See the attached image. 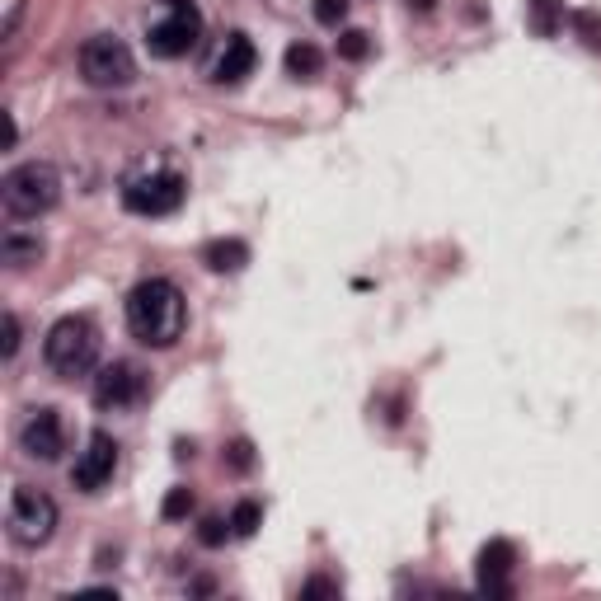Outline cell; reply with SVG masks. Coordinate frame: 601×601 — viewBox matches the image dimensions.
Here are the masks:
<instances>
[{
    "instance_id": "obj_1",
    "label": "cell",
    "mask_w": 601,
    "mask_h": 601,
    "mask_svg": "<svg viewBox=\"0 0 601 601\" xmlns=\"http://www.w3.org/2000/svg\"><path fill=\"white\" fill-rule=\"evenodd\" d=\"M184 292L174 287L170 278H151L132 287L127 296V329H132V339L146 343V348H174L179 334H184Z\"/></svg>"
},
{
    "instance_id": "obj_2",
    "label": "cell",
    "mask_w": 601,
    "mask_h": 601,
    "mask_svg": "<svg viewBox=\"0 0 601 601\" xmlns=\"http://www.w3.org/2000/svg\"><path fill=\"white\" fill-rule=\"evenodd\" d=\"M62 202V174L43 165V160H29V165H15V170L0 179V207L15 221H33V216L52 212Z\"/></svg>"
},
{
    "instance_id": "obj_3",
    "label": "cell",
    "mask_w": 601,
    "mask_h": 601,
    "mask_svg": "<svg viewBox=\"0 0 601 601\" xmlns=\"http://www.w3.org/2000/svg\"><path fill=\"white\" fill-rule=\"evenodd\" d=\"M43 357L57 376H85L99 357V329L85 315H62V320L47 329Z\"/></svg>"
},
{
    "instance_id": "obj_4",
    "label": "cell",
    "mask_w": 601,
    "mask_h": 601,
    "mask_svg": "<svg viewBox=\"0 0 601 601\" xmlns=\"http://www.w3.org/2000/svg\"><path fill=\"white\" fill-rule=\"evenodd\" d=\"M80 76L94 90H123V85L137 80V57L118 33H99V38L80 47Z\"/></svg>"
},
{
    "instance_id": "obj_5",
    "label": "cell",
    "mask_w": 601,
    "mask_h": 601,
    "mask_svg": "<svg viewBox=\"0 0 601 601\" xmlns=\"http://www.w3.org/2000/svg\"><path fill=\"white\" fill-rule=\"evenodd\" d=\"M57 503L43 494V489H29V484H19L15 494H10V512H5V531L15 545L24 550H38L47 540L57 536Z\"/></svg>"
},
{
    "instance_id": "obj_6",
    "label": "cell",
    "mask_w": 601,
    "mask_h": 601,
    "mask_svg": "<svg viewBox=\"0 0 601 601\" xmlns=\"http://www.w3.org/2000/svg\"><path fill=\"white\" fill-rule=\"evenodd\" d=\"M202 38V15L198 5H188V0H174L170 15L160 19V24H151V33H146V47H151L155 57H165V62H174V57H184V52H193Z\"/></svg>"
},
{
    "instance_id": "obj_7",
    "label": "cell",
    "mask_w": 601,
    "mask_h": 601,
    "mask_svg": "<svg viewBox=\"0 0 601 601\" xmlns=\"http://www.w3.org/2000/svg\"><path fill=\"white\" fill-rule=\"evenodd\" d=\"M184 202V179L179 174H141L123 188V207L137 216H170Z\"/></svg>"
},
{
    "instance_id": "obj_8",
    "label": "cell",
    "mask_w": 601,
    "mask_h": 601,
    "mask_svg": "<svg viewBox=\"0 0 601 601\" xmlns=\"http://www.w3.org/2000/svg\"><path fill=\"white\" fill-rule=\"evenodd\" d=\"M118 470V442L108 437V432H90V442L85 451L76 456V470H71V484H76L80 494H99L108 479Z\"/></svg>"
},
{
    "instance_id": "obj_9",
    "label": "cell",
    "mask_w": 601,
    "mask_h": 601,
    "mask_svg": "<svg viewBox=\"0 0 601 601\" xmlns=\"http://www.w3.org/2000/svg\"><path fill=\"white\" fill-rule=\"evenodd\" d=\"M146 395V371L137 362H108L99 376H94V404L99 409H127Z\"/></svg>"
},
{
    "instance_id": "obj_10",
    "label": "cell",
    "mask_w": 601,
    "mask_h": 601,
    "mask_svg": "<svg viewBox=\"0 0 601 601\" xmlns=\"http://www.w3.org/2000/svg\"><path fill=\"white\" fill-rule=\"evenodd\" d=\"M19 447H24V456H33V461H57L66 451V432H62L57 409H33V414L24 418V428H19Z\"/></svg>"
},
{
    "instance_id": "obj_11",
    "label": "cell",
    "mask_w": 601,
    "mask_h": 601,
    "mask_svg": "<svg viewBox=\"0 0 601 601\" xmlns=\"http://www.w3.org/2000/svg\"><path fill=\"white\" fill-rule=\"evenodd\" d=\"M512 564H517V550L508 540H489L479 550V592L489 597H508L512 592Z\"/></svg>"
},
{
    "instance_id": "obj_12",
    "label": "cell",
    "mask_w": 601,
    "mask_h": 601,
    "mask_svg": "<svg viewBox=\"0 0 601 601\" xmlns=\"http://www.w3.org/2000/svg\"><path fill=\"white\" fill-rule=\"evenodd\" d=\"M254 62H259L254 43H249L245 33H231L226 47H221V57H216V66H212V80L216 85H240V80L254 71Z\"/></svg>"
},
{
    "instance_id": "obj_13",
    "label": "cell",
    "mask_w": 601,
    "mask_h": 601,
    "mask_svg": "<svg viewBox=\"0 0 601 601\" xmlns=\"http://www.w3.org/2000/svg\"><path fill=\"white\" fill-rule=\"evenodd\" d=\"M202 259H207L212 273H240V268L249 263V249L240 245V240H216V245L202 249Z\"/></svg>"
},
{
    "instance_id": "obj_14",
    "label": "cell",
    "mask_w": 601,
    "mask_h": 601,
    "mask_svg": "<svg viewBox=\"0 0 601 601\" xmlns=\"http://www.w3.org/2000/svg\"><path fill=\"white\" fill-rule=\"evenodd\" d=\"M287 76H296V80H315L320 76V66H324V52L315 43H292L287 47Z\"/></svg>"
},
{
    "instance_id": "obj_15",
    "label": "cell",
    "mask_w": 601,
    "mask_h": 601,
    "mask_svg": "<svg viewBox=\"0 0 601 601\" xmlns=\"http://www.w3.org/2000/svg\"><path fill=\"white\" fill-rule=\"evenodd\" d=\"M0 259L10 263V268H29V263H38L43 259V245H38V240H29V235H5V240H0Z\"/></svg>"
},
{
    "instance_id": "obj_16",
    "label": "cell",
    "mask_w": 601,
    "mask_h": 601,
    "mask_svg": "<svg viewBox=\"0 0 601 601\" xmlns=\"http://www.w3.org/2000/svg\"><path fill=\"white\" fill-rule=\"evenodd\" d=\"M526 24L540 33V38H555L559 24H564V0H531V15Z\"/></svg>"
},
{
    "instance_id": "obj_17",
    "label": "cell",
    "mask_w": 601,
    "mask_h": 601,
    "mask_svg": "<svg viewBox=\"0 0 601 601\" xmlns=\"http://www.w3.org/2000/svg\"><path fill=\"white\" fill-rule=\"evenodd\" d=\"M259 522H263V508H259V503H249V498H245V503H235V512H231V531H235L240 540L254 536V531H259Z\"/></svg>"
},
{
    "instance_id": "obj_18",
    "label": "cell",
    "mask_w": 601,
    "mask_h": 601,
    "mask_svg": "<svg viewBox=\"0 0 601 601\" xmlns=\"http://www.w3.org/2000/svg\"><path fill=\"white\" fill-rule=\"evenodd\" d=\"M367 52H371V38L362 29H343L339 33V57L343 62H362Z\"/></svg>"
},
{
    "instance_id": "obj_19",
    "label": "cell",
    "mask_w": 601,
    "mask_h": 601,
    "mask_svg": "<svg viewBox=\"0 0 601 601\" xmlns=\"http://www.w3.org/2000/svg\"><path fill=\"white\" fill-rule=\"evenodd\" d=\"M573 29H578V38H583L587 47H601V15L597 10H578V15H573Z\"/></svg>"
},
{
    "instance_id": "obj_20",
    "label": "cell",
    "mask_w": 601,
    "mask_h": 601,
    "mask_svg": "<svg viewBox=\"0 0 601 601\" xmlns=\"http://www.w3.org/2000/svg\"><path fill=\"white\" fill-rule=\"evenodd\" d=\"M315 19L329 24V29H339L343 19H348V0H315Z\"/></svg>"
},
{
    "instance_id": "obj_21",
    "label": "cell",
    "mask_w": 601,
    "mask_h": 601,
    "mask_svg": "<svg viewBox=\"0 0 601 601\" xmlns=\"http://www.w3.org/2000/svg\"><path fill=\"white\" fill-rule=\"evenodd\" d=\"M160 512H165L170 522H174V517H188V512H193V494H188V489H170V494H165V508H160Z\"/></svg>"
},
{
    "instance_id": "obj_22",
    "label": "cell",
    "mask_w": 601,
    "mask_h": 601,
    "mask_svg": "<svg viewBox=\"0 0 601 601\" xmlns=\"http://www.w3.org/2000/svg\"><path fill=\"white\" fill-rule=\"evenodd\" d=\"M226 536H235V531H231V517H226V522H221V517H207V522H202V531H198L202 545H221Z\"/></svg>"
},
{
    "instance_id": "obj_23",
    "label": "cell",
    "mask_w": 601,
    "mask_h": 601,
    "mask_svg": "<svg viewBox=\"0 0 601 601\" xmlns=\"http://www.w3.org/2000/svg\"><path fill=\"white\" fill-rule=\"evenodd\" d=\"M301 597H339V583H329V578H310L301 587Z\"/></svg>"
},
{
    "instance_id": "obj_24",
    "label": "cell",
    "mask_w": 601,
    "mask_h": 601,
    "mask_svg": "<svg viewBox=\"0 0 601 601\" xmlns=\"http://www.w3.org/2000/svg\"><path fill=\"white\" fill-rule=\"evenodd\" d=\"M15 353H19V320L5 310V362H10Z\"/></svg>"
},
{
    "instance_id": "obj_25",
    "label": "cell",
    "mask_w": 601,
    "mask_h": 601,
    "mask_svg": "<svg viewBox=\"0 0 601 601\" xmlns=\"http://www.w3.org/2000/svg\"><path fill=\"white\" fill-rule=\"evenodd\" d=\"M231 465H235V470H249V465H254V456H249V442H235V447H231Z\"/></svg>"
},
{
    "instance_id": "obj_26",
    "label": "cell",
    "mask_w": 601,
    "mask_h": 601,
    "mask_svg": "<svg viewBox=\"0 0 601 601\" xmlns=\"http://www.w3.org/2000/svg\"><path fill=\"white\" fill-rule=\"evenodd\" d=\"M409 5H414V10H432V0H409Z\"/></svg>"
}]
</instances>
